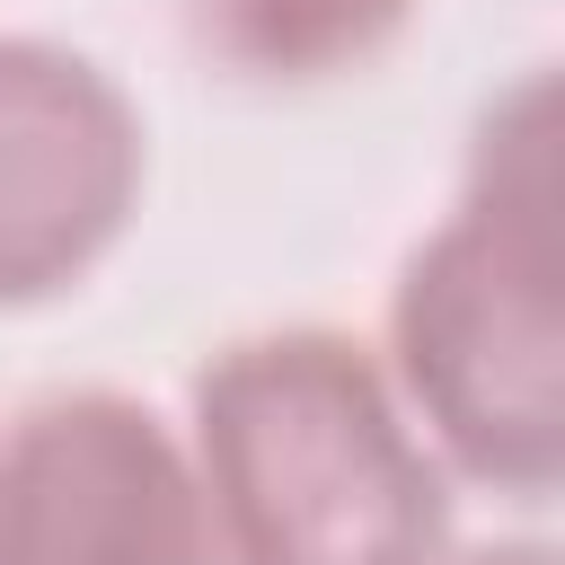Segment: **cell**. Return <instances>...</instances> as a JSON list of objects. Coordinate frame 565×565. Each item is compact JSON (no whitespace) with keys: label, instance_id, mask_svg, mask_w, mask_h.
<instances>
[{"label":"cell","instance_id":"2","mask_svg":"<svg viewBox=\"0 0 565 565\" xmlns=\"http://www.w3.org/2000/svg\"><path fill=\"white\" fill-rule=\"evenodd\" d=\"M185 459L221 565H433L450 547V477L344 327L300 318L203 353Z\"/></svg>","mask_w":565,"mask_h":565},{"label":"cell","instance_id":"3","mask_svg":"<svg viewBox=\"0 0 565 565\" xmlns=\"http://www.w3.org/2000/svg\"><path fill=\"white\" fill-rule=\"evenodd\" d=\"M0 565H221L185 433L132 388H44L0 424Z\"/></svg>","mask_w":565,"mask_h":565},{"label":"cell","instance_id":"6","mask_svg":"<svg viewBox=\"0 0 565 565\" xmlns=\"http://www.w3.org/2000/svg\"><path fill=\"white\" fill-rule=\"evenodd\" d=\"M433 565H565L556 539H486V547H441Z\"/></svg>","mask_w":565,"mask_h":565},{"label":"cell","instance_id":"1","mask_svg":"<svg viewBox=\"0 0 565 565\" xmlns=\"http://www.w3.org/2000/svg\"><path fill=\"white\" fill-rule=\"evenodd\" d=\"M380 371L450 486L556 503L565 300H556V71L530 62L468 132L441 221L388 282Z\"/></svg>","mask_w":565,"mask_h":565},{"label":"cell","instance_id":"4","mask_svg":"<svg viewBox=\"0 0 565 565\" xmlns=\"http://www.w3.org/2000/svg\"><path fill=\"white\" fill-rule=\"evenodd\" d=\"M150 132L124 79L53 35H0V318L71 300L132 230Z\"/></svg>","mask_w":565,"mask_h":565},{"label":"cell","instance_id":"5","mask_svg":"<svg viewBox=\"0 0 565 565\" xmlns=\"http://www.w3.org/2000/svg\"><path fill=\"white\" fill-rule=\"evenodd\" d=\"M424 0H177V35L238 88H327L371 71Z\"/></svg>","mask_w":565,"mask_h":565}]
</instances>
